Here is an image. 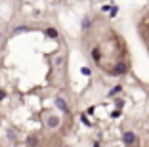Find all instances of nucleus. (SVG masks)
<instances>
[{"mask_svg": "<svg viewBox=\"0 0 149 147\" xmlns=\"http://www.w3.org/2000/svg\"><path fill=\"white\" fill-rule=\"evenodd\" d=\"M136 141H138V138H136V134H134V132L126 130V132L123 134V143H124L126 147H132V145H134Z\"/></svg>", "mask_w": 149, "mask_h": 147, "instance_id": "1", "label": "nucleus"}, {"mask_svg": "<svg viewBox=\"0 0 149 147\" xmlns=\"http://www.w3.org/2000/svg\"><path fill=\"white\" fill-rule=\"evenodd\" d=\"M126 73H128L126 63H117V65H113V69H111V75H115V77H118V75H126Z\"/></svg>", "mask_w": 149, "mask_h": 147, "instance_id": "2", "label": "nucleus"}, {"mask_svg": "<svg viewBox=\"0 0 149 147\" xmlns=\"http://www.w3.org/2000/svg\"><path fill=\"white\" fill-rule=\"evenodd\" d=\"M56 107L59 109L61 113H69V107H67V103H65L63 98H56Z\"/></svg>", "mask_w": 149, "mask_h": 147, "instance_id": "3", "label": "nucleus"}, {"mask_svg": "<svg viewBox=\"0 0 149 147\" xmlns=\"http://www.w3.org/2000/svg\"><path fill=\"white\" fill-rule=\"evenodd\" d=\"M27 31H31V27H27V25H21V27H15V29L12 31V36L19 35V33H27Z\"/></svg>", "mask_w": 149, "mask_h": 147, "instance_id": "4", "label": "nucleus"}, {"mask_svg": "<svg viewBox=\"0 0 149 147\" xmlns=\"http://www.w3.org/2000/svg\"><path fill=\"white\" fill-rule=\"evenodd\" d=\"M38 145V138L36 136H29L27 138V147H36Z\"/></svg>", "mask_w": 149, "mask_h": 147, "instance_id": "5", "label": "nucleus"}, {"mask_svg": "<svg viewBox=\"0 0 149 147\" xmlns=\"http://www.w3.org/2000/svg\"><path fill=\"white\" fill-rule=\"evenodd\" d=\"M120 92H123V86H120V84H117L115 88H111V90H109V94H107V95H109V98H113V95L120 94Z\"/></svg>", "mask_w": 149, "mask_h": 147, "instance_id": "6", "label": "nucleus"}, {"mask_svg": "<svg viewBox=\"0 0 149 147\" xmlns=\"http://www.w3.org/2000/svg\"><path fill=\"white\" fill-rule=\"evenodd\" d=\"M44 35L48 36V38H57V31L50 27V29H46V31H44Z\"/></svg>", "mask_w": 149, "mask_h": 147, "instance_id": "7", "label": "nucleus"}, {"mask_svg": "<svg viewBox=\"0 0 149 147\" xmlns=\"http://www.w3.org/2000/svg\"><path fill=\"white\" fill-rule=\"evenodd\" d=\"M57 124H59V118H57V117H50L48 118V126H50V128H56Z\"/></svg>", "mask_w": 149, "mask_h": 147, "instance_id": "8", "label": "nucleus"}, {"mask_svg": "<svg viewBox=\"0 0 149 147\" xmlns=\"http://www.w3.org/2000/svg\"><path fill=\"white\" fill-rule=\"evenodd\" d=\"M90 27H92V19H90V17H84V19H82V29L88 31Z\"/></svg>", "mask_w": 149, "mask_h": 147, "instance_id": "9", "label": "nucleus"}, {"mask_svg": "<svg viewBox=\"0 0 149 147\" xmlns=\"http://www.w3.org/2000/svg\"><path fill=\"white\" fill-rule=\"evenodd\" d=\"M92 57H94V61H101V52L97 50V48L92 50Z\"/></svg>", "mask_w": 149, "mask_h": 147, "instance_id": "10", "label": "nucleus"}, {"mask_svg": "<svg viewBox=\"0 0 149 147\" xmlns=\"http://www.w3.org/2000/svg\"><path fill=\"white\" fill-rule=\"evenodd\" d=\"M80 73H82L84 77H92V69H88V67H82V69H80Z\"/></svg>", "mask_w": 149, "mask_h": 147, "instance_id": "11", "label": "nucleus"}, {"mask_svg": "<svg viewBox=\"0 0 149 147\" xmlns=\"http://www.w3.org/2000/svg\"><path fill=\"white\" fill-rule=\"evenodd\" d=\"M80 121H82V124H86V126H90V128H92V122L86 118V115H82V117H80Z\"/></svg>", "mask_w": 149, "mask_h": 147, "instance_id": "12", "label": "nucleus"}, {"mask_svg": "<svg viewBox=\"0 0 149 147\" xmlns=\"http://www.w3.org/2000/svg\"><path fill=\"white\" fill-rule=\"evenodd\" d=\"M111 117H113V118H118V117H120V109H115V111L111 113Z\"/></svg>", "mask_w": 149, "mask_h": 147, "instance_id": "13", "label": "nucleus"}, {"mask_svg": "<svg viewBox=\"0 0 149 147\" xmlns=\"http://www.w3.org/2000/svg\"><path fill=\"white\" fill-rule=\"evenodd\" d=\"M117 13H118V8H117V6L113 4V8H111V17H115V15H117Z\"/></svg>", "mask_w": 149, "mask_h": 147, "instance_id": "14", "label": "nucleus"}, {"mask_svg": "<svg viewBox=\"0 0 149 147\" xmlns=\"http://www.w3.org/2000/svg\"><path fill=\"white\" fill-rule=\"evenodd\" d=\"M111 8H113V4H107V6H101V12H111Z\"/></svg>", "mask_w": 149, "mask_h": 147, "instance_id": "15", "label": "nucleus"}, {"mask_svg": "<svg viewBox=\"0 0 149 147\" xmlns=\"http://www.w3.org/2000/svg\"><path fill=\"white\" fill-rule=\"evenodd\" d=\"M2 100H6V90H4V88H0V101H2Z\"/></svg>", "mask_w": 149, "mask_h": 147, "instance_id": "16", "label": "nucleus"}]
</instances>
